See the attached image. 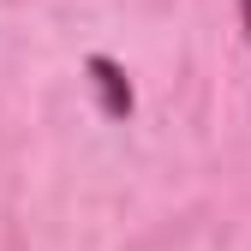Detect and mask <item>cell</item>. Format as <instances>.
<instances>
[{
  "label": "cell",
  "mask_w": 251,
  "mask_h": 251,
  "mask_svg": "<svg viewBox=\"0 0 251 251\" xmlns=\"http://www.w3.org/2000/svg\"><path fill=\"white\" fill-rule=\"evenodd\" d=\"M239 24H245V48H251V0H239Z\"/></svg>",
  "instance_id": "7a4b0ae2"
},
{
  "label": "cell",
  "mask_w": 251,
  "mask_h": 251,
  "mask_svg": "<svg viewBox=\"0 0 251 251\" xmlns=\"http://www.w3.org/2000/svg\"><path fill=\"white\" fill-rule=\"evenodd\" d=\"M84 84H90V96H96L102 120H132V114H138L132 72H126L114 54H84Z\"/></svg>",
  "instance_id": "6da1fadb"
}]
</instances>
